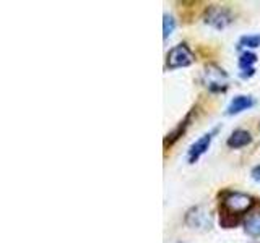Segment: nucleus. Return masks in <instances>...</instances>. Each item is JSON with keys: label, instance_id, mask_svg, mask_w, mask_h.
Returning a JSON list of instances; mask_svg holds the SVG:
<instances>
[{"label": "nucleus", "instance_id": "obj_1", "mask_svg": "<svg viewBox=\"0 0 260 243\" xmlns=\"http://www.w3.org/2000/svg\"><path fill=\"white\" fill-rule=\"evenodd\" d=\"M255 199L250 194L241 191H226L221 198V224L224 227H234L238 217L249 213L254 208Z\"/></svg>", "mask_w": 260, "mask_h": 243}, {"label": "nucleus", "instance_id": "obj_2", "mask_svg": "<svg viewBox=\"0 0 260 243\" xmlns=\"http://www.w3.org/2000/svg\"><path fill=\"white\" fill-rule=\"evenodd\" d=\"M202 83L210 93H224L228 86H230V76L221 67L210 63L203 68Z\"/></svg>", "mask_w": 260, "mask_h": 243}, {"label": "nucleus", "instance_id": "obj_3", "mask_svg": "<svg viewBox=\"0 0 260 243\" xmlns=\"http://www.w3.org/2000/svg\"><path fill=\"white\" fill-rule=\"evenodd\" d=\"M193 63V54L187 44H177L174 46L166 55V68L169 70H177V68H185Z\"/></svg>", "mask_w": 260, "mask_h": 243}, {"label": "nucleus", "instance_id": "obj_4", "mask_svg": "<svg viewBox=\"0 0 260 243\" xmlns=\"http://www.w3.org/2000/svg\"><path fill=\"white\" fill-rule=\"evenodd\" d=\"M203 21H205L208 26L215 28V29H224L226 26H230V24H231L233 15L224 7L211 5V7L207 8L205 16H203Z\"/></svg>", "mask_w": 260, "mask_h": 243}, {"label": "nucleus", "instance_id": "obj_5", "mask_svg": "<svg viewBox=\"0 0 260 243\" xmlns=\"http://www.w3.org/2000/svg\"><path fill=\"white\" fill-rule=\"evenodd\" d=\"M218 127L213 128L211 132L205 133V135H202L200 138L195 143H192V146L189 148V151H187V160H189V164H195L203 154H205L210 148V144L211 141H213V136L218 133Z\"/></svg>", "mask_w": 260, "mask_h": 243}, {"label": "nucleus", "instance_id": "obj_6", "mask_svg": "<svg viewBox=\"0 0 260 243\" xmlns=\"http://www.w3.org/2000/svg\"><path fill=\"white\" fill-rule=\"evenodd\" d=\"M185 222L187 225H190L192 229H200V227H208L211 225V216L210 211H207L203 206L192 208L185 216Z\"/></svg>", "mask_w": 260, "mask_h": 243}, {"label": "nucleus", "instance_id": "obj_7", "mask_svg": "<svg viewBox=\"0 0 260 243\" xmlns=\"http://www.w3.org/2000/svg\"><path fill=\"white\" fill-rule=\"evenodd\" d=\"M254 97L252 96H247V94H238V96H234L230 105H228V109H226V115H236V113H241L244 110H247L250 107H254Z\"/></svg>", "mask_w": 260, "mask_h": 243}, {"label": "nucleus", "instance_id": "obj_8", "mask_svg": "<svg viewBox=\"0 0 260 243\" xmlns=\"http://www.w3.org/2000/svg\"><path fill=\"white\" fill-rule=\"evenodd\" d=\"M252 143V136L250 133L247 132V130H234V132L230 135V138L226 140V144L228 148L231 149H241L244 148V146H247Z\"/></svg>", "mask_w": 260, "mask_h": 243}, {"label": "nucleus", "instance_id": "obj_9", "mask_svg": "<svg viewBox=\"0 0 260 243\" xmlns=\"http://www.w3.org/2000/svg\"><path fill=\"white\" fill-rule=\"evenodd\" d=\"M244 232L254 238L260 237V213L247 216V219L244 221Z\"/></svg>", "mask_w": 260, "mask_h": 243}, {"label": "nucleus", "instance_id": "obj_10", "mask_svg": "<svg viewBox=\"0 0 260 243\" xmlns=\"http://www.w3.org/2000/svg\"><path fill=\"white\" fill-rule=\"evenodd\" d=\"M190 115H192V113H189V115H187V117L181 122V124H179V125L173 130V132H171V133L165 138V148H168V146H173V144L179 140V138L182 136V133L185 132V128L189 127Z\"/></svg>", "mask_w": 260, "mask_h": 243}, {"label": "nucleus", "instance_id": "obj_11", "mask_svg": "<svg viewBox=\"0 0 260 243\" xmlns=\"http://www.w3.org/2000/svg\"><path fill=\"white\" fill-rule=\"evenodd\" d=\"M257 62V55L250 51H246L239 55V60H238V65H239V70L241 71H254V65Z\"/></svg>", "mask_w": 260, "mask_h": 243}, {"label": "nucleus", "instance_id": "obj_12", "mask_svg": "<svg viewBox=\"0 0 260 243\" xmlns=\"http://www.w3.org/2000/svg\"><path fill=\"white\" fill-rule=\"evenodd\" d=\"M260 46V34L242 36L238 43V49H255Z\"/></svg>", "mask_w": 260, "mask_h": 243}, {"label": "nucleus", "instance_id": "obj_13", "mask_svg": "<svg viewBox=\"0 0 260 243\" xmlns=\"http://www.w3.org/2000/svg\"><path fill=\"white\" fill-rule=\"evenodd\" d=\"M174 29H176V20L173 16H169V15L162 16V36H165V39H168L173 34Z\"/></svg>", "mask_w": 260, "mask_h": 243}, {"label": "nucleus", "instance_id": "obj_14", "mask_svg": "<svg viewBox=\"0 0 260 243\" xmlns=\"http://www.w3.org/2000/svg\"><path fill=\"white\" fill-rule=\"evenodd\" d=\"M250 175H252V178H254L255 182H258V183H260V164H258V166H255L254 169L250 170Z\"/></svg>", "mask_w": 260, "mask_h": 243}]
</instances>
